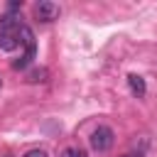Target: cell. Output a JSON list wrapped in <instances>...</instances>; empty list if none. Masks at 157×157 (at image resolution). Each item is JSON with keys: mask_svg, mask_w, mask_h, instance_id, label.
<instances>
[{"mask_svg": "<svg viewBox=\"0 0 157 157\" xmlns=\"http://www.w3.org/2000/svg\"><path fill=\"white\" fill-rule=\"evenodd\" d=\"M20 44V17L15 15H2L0 17V49L12 52Z\"/></svg>", "mask_w": 157, "mask_h": 157, "instance_id": "obj_1", "label": "cell"}, {"mask_svg": "<svg viewBox=\"0 0 157 157\" xmlns=\"http://www.w3.org/2000/svg\"><path fill=\"white\" fill-rule=\"evenodd\" d=\"M20 44L25 47V54H22L17 61H12V69H25V66H29V64H32V59H34V54H37L34 32H32L27 25H20Z\"/></svg>", "mask_w": 157, "mask_h": 157, "instance_id": "obj_2", "label": "cell"}, {"mask_svg": "<svg viewBox=\"0 0 157 157\" xmlns=\"http://www.w3.org/2000/svg\"><path fill=\"white\" fill-rule=\"evenodd\" d=\"M113 140H115V135H113V130L108 125H98L88 137V142H91V147L96 152H108L113 147Z\"/></svg>", "mask_w": 157, "mask_h": 157, "instance_id": "obj_3", "label": "cell"}, {"mask_svg": "<svg viewBox=\"0 0 157 157\" xmlns=\"http://www.w3.org/2000/svg\"><path fill=\"white\" fill-rule=\"evenodd\" d=\"M34 17H37L39 22H52V20L59 17V5L52 2V0H39V2L34 5Z\"/></svg>", "mask_w": 157, "mask_h": 157, "instance_id": "obj_4", "label": "cell"}, {"mask_svg": "<svg viewBox=\"0 0 157 157\" xmlns=\"http://www.w3.org/2000/svg\"><path fill=\"white\" fill-rule=\"evenodd\" d=\"M128 86H130V91H132L137 98H142V96H145V91H147L145 78H142V76H137V74H130V76H128Z\"/></svg>", "mask_w": 157, "mask_h": 157, "instance_id": "obj_5", "label": "cell"}, {"mask_svg": "<svg viewBox=\"0 0 157 157\" xmlns=\"http://www.w3.org/2000/svg\"><path fill=\"white\" fill-rule=\"evenodd\" d=\"M47 78H49V71H47L44 66H37V69L27 71V83H42V81H47Z\"/></svg>", "mask_w": 157, "mask_h": 157, "instance_id": "obj_6", "label": "cell"}, {"mask_svg": "<svg viewBox=\"0 0 157 157\" xmlns=\"http://www.w3.org/2000/svg\"><path fill=\"white\" fill-rule=\"evenodd\" d=\"M59 157H88V152L81 150V147H76V145H71V147H64Z\"/></svg>", "mask_w": 157, "mask_h": 157, "instance_id": "obj_7", "label": "cell"}, {"mask_svg": "<svg viewBox=\"0 0 157 157\" xmlns=\"http://www.w3.org/2000/svg\"><path fill=\"white\" fill-rule=\"evenodd\" d=\"M25 157H47V152H44V150H29Z\"/></svg>", "mask_w": 157, "mask_h": 157, "instance_id": "obj_8", "label": "cell"}, {"mask_svg": "<svg viewBox=\"0 0 157 157\" xmlns=\"http://www.w3.org/2000/svg\"><path fill=\"white\" fill-rule=\"evenodd\" d=\"M123 157H142V152H128V155H123Z\"/></svg>", "mask_w": 157, "mask_h": 157, "instance_id": "obj_9", "label": "cell"}, {"mask_svg": "<svg viewBox=\"0 0 157 157\" xmlns=\"http://www.w3.org/2000/svg\"><path fill=\"white\" fill-rule=\"evenodd\" d=\"M0 157H12V155H0Z\"/></svg>", "mask_w": 157, "mask_h": 157, "instance_id": "obj_10", "label": "cell"}]
</instances>
